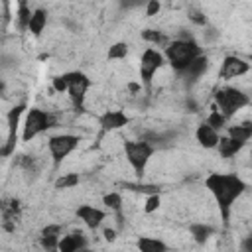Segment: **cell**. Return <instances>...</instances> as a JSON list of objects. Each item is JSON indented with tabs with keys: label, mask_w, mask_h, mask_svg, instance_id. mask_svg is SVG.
Instances as JSON below:
<instances>
[{
	"label": "cell",
	"mask_w": 252,
	"mask_h": 252,
	"mask_svg": "<svg viewBox=\"0 0 252 252\" xmlns=\"http://www.w3.org/2000/svg\"><path fill=\"white\" fill-rule=\"evenodd\" d=\"M51 126H53V116L51 114H47L45 110H39V108H30L28 110V116H26V122H24L22 140L24 142H30L32 138H35L37 134L45 132Z\"/></svg>",
	"instance_id": "obj_5"
},
{
	"label": "cell",
	"mask_w": 252,
	"mask_h": 252,
	"mask_svg": "<svg viewBox=\"0 0 252 252\" xmlns=\"http://www.w3.org/2000/svg\"><path fill=\"white\" fill-rule=\"evenodd\" d=\"M189 230H191V236H193L197 242H205V240H209V236L215 232L213 226H209V224H191Z\"/></svg>",
	"instance_id": "obj_22"
},
{
	"label": "cell",
	"mask_w": 252,
	"mask_h": 252,
	"mask_svg": "<svg viewBox=\"0 0 252 252\" xmlns=\"http://www.w3.org/2000/svg\"><path fill=\"white\" fill-rule=\"evenodd\" d=\"M228 136L246 144L250 138H252V122H242V124H236V126H230L228 128Z\"/></svg>",
	"instance_id": "obj_19"
},
{
	"label": "cell",
	"mask_w": 252,
	"mask_h": 252,
	"mask_svg": "<svg viewBox=\"0 0 252 252\" xmlns=\"http://www.w3.org/2000/svg\"><path fill=\"white\" fill-rule=\"evenodd\" d=\"M104 236H106V240H114V230L106 228V230H104Z\"/></svg>",
	"instance_id": "obj_34"
},
{
	"label": "cell",
	"mask_w": 252,
	"mask_h": 252,
	"mask_svg": "<svg viewBox=\"0 0 252 252\" xmlns=\"http://www.w3.org/2000/svg\"><path fill=\"white\" fill-rule=\"evenodd\" d=\"M77 217L89 226V228H96L102 220H104V213L100 209H94L91 205H83L77 209Z\"/></svg>",
	"instance_id": "obj_14"
},
{
	"label": "cell",
	"mask_w": 252,
	"mask_h": 252,
	"mask_svg": "<svg viewBox=\"0 0 252 252\" xmlns=\"http://www.w3.org/2000/svg\"><path fill=\"white\" fill-rule=\"evenodd\" d=\"M32 10L28 8V4H26V0H20V8H18V24H20V28L22 30H26V28H30V20H32Z\"/></svg>",
	"instance_id": "obj_23"
},
{
	"label": "cell",
	"mask_w": 252,
	"mask_h": 252,
	"mask_svg": "<svg viewBox=\"0 0 252 252\" xmlns=\"http://www.w3.org/2000/svg\"><path fill=\"white\" fill-rule=\"evenodd\" d=\"M205 185L207 189L211 191V195L215 197L219 209H220V217L222 220H228V215H230V205L234 203V199H238L246 185L244 181L234 175V173H211L207 179H205Z\"/></svg>",
	"instance_id": "obj_1"
},
{
	"label": "cell",
	"mask_w": 252,
	"mask_h": 252,
	"mask_svg": "<svg viewBox=\"0 0 252 252\" xmlns=\"http://www.w3.org/2000/svg\"><path fill=\"white\" fill-rule=\"evenodd\" d=\"M215 102H217V108L228 118L232 116L234 112H238L240 108H244L250 98L246 93H242L240 89H234V87H222L217 91L215 94Z\"/></svg>",
	"instance_id": "obj_3"
},
{
	"label": "cell",
	"mask_w": 252,
	"mask_h": 252,
	"mask_svg": "<svg viewBox=\"0 0 252 252\" xmlns=\"http://www.w3.org/2000/svg\"><path fill=\"white\" fill-rule=\"evenodd\" d=\"M158 207H159V195H158V193H152V197H148V201H146L144 211H146V213H152V211H156Z\"/></svg>",
	"instance_id": "obj_29"
},
{
	"label": "cell",
	"mask_w": 252,
	"mask_h": 252,
	"mask_svg": "<svg viewBox=\"0 0 252 252\" xmlns=\"http://www.w3.org/2000/svg\"><path fill=\"white\" fill-rule=\"evenodd\" d=\"M124 152H126V158L130 161V165L134 167V171L138 175L144 173L146 169V163L150 161L152 154H154V146L146 140H138V142H124Z\"/></svg>",
	"instance_id": "obj_4"
},
{
	"label": "cell",
	"mask_w": 252,
	"mask_h": 252,
	"mask_svg": "<svg viewBox=\"0 0 252 252\" xmlns=\"http://www.w3.org/2000/svg\"><path fill=\"white\" fill-rule=\"evenodd\" d=\"M65 79H67V85H69V96H71V102L75 108H83V102H85V96H87V91L91 87V81L87 75L79 73V71H71V73H65Z\"/></svg>",
	"instance_id": "obj_6"
},
{
	"label": "cell",
	"mask_w": 252,
	"mask_h": 252,
	"mask_svg": "<svg viewBox=\"0 0 252 252\" xmlns=\"http://www.w3.org/2000/svg\"><path fill=\"white\" fill-rule=\"evenodd\" d=\"M53 89H55L57 93H63V91H67V89H69L65 75H59V77H55V79H53Z\"/></svg>",
	"instance_id": "obj_30"
},
{
	"label": "cell",
	"mask_w": 252,
	"mask_h": 252,
	"mask_svg": "<svg viewBox=\"0 0 252 252\" xmlns=\"http://www.w3.org/2000/svg\"><path fill=\"white\" fill-rule=\"evenodd\" d=\"M20 217V205L16 199H4L2 201V226L4 230H14Z\"/></svg>",
	"instance_id": "obj_13"
},
{
	"label": "cell",
	"mask_w": 252,
	"mask_h": 252,
	"mask_svg": "<svg viewBox=\"0 0 252 252\" xmlns=\"http://www.w3.org/2000/svg\"><path fill=\"white\" fill-rule=\"evenodd\" d=\"M87 246V240L83 236V232H71L69 236H63L59 240V250L61 252H75Z\"/></svg>",
	"instance_id": "obj_17"
},
{
	"label": "cell",
	"mask_w": 252,
	"mask_h": 252,
	"mask_svg": "<svg viewBox=\"0 0 252 252\" xmlns=\"http://www.w3.org/2000/svg\"><path fill=\"white\" fill-rule=\"evenodd\" d=\"M79 183V175L77 173H67V175H61L57 181H55V187L57 189H71Z\"/></svg>",
	"instance_id": "obj_26"
},
{
	"label": "cell",
	"mask_w": 252,
	"mask_h": 252,
	"mask_svg": "<svg viewBox=\"0 0 252 252\" xmlns=\"http://www.w3.org/2000/svg\"><path fill=\"white\" fill-rule=\"evenodd\" d=\"M128 122H130V118H128L124 112H120V110H108V112H104V114L98 118V124H100V128H102V132L118 130V128L126 126Z\"/></svg>",
	"instance_id": "obj_12"
},
{
	"label": "cell",
	"mask_w": 252,
	"mask_h": 252,
	"mask_svg": "<svg viewBox=\"0 0 252 252\" xmlns=\"http://www.w3.org/2000/svg\"><path fill=\"white\" fill-rule=\"evenodd\" d=\"M163 65V55L156 49H146L142 53V59H140V77L146 85L152 83V77L154 73Z\"/></svg>",
	"instance_id": "obj_8"
},
{
	"label": "cell",
	"mask_w": 252,
	"mask_h": 252,
	"mask_svg": "<svg viewBox=\"0 0 252 252\" xmlns=\"http://www.w3.org/2000/svg\"><path fill=\"white\" fill-rule=\"evenodd\" d=\"M242 248H244V250H248V252H252V234H250V236H246V238L242 240Z\"/></svg>",
	"instance_id": "obj_33"
},
{
	"label": "cell",
	"mask_w": 252,
	"mask_h": 252,
	"mask_svg": "<svg viewBox=\"0 0 252 252\" xmlns=\"http://www.w3.org/2000/svg\"><path fill=\"white\" fill-rule=\"evenodd\" d=\"M59 234H61V224H47L41 230V246L47 250L59 248Z\"/></svg>",
	"instance_id": "obj_16"
},
{
	"label": "cell",
	"mask_w": 252,
	"mask_h": 252,
	"mask_svg": "<svg viewBox=\"0 0 252 252\" xmlns=\"http://www.w3.org/2000/svg\"><path fill=\"white\" fill-rule=\"evenodd\" d=\"M248 69H250V63H246L244 59H240L236 55H228V57H224V61L220 65V77L222 79H234V77L248 73Z\"/></svg>",
	"instance_id": "obj_9"
},
{
	"label": "cell",
	"mask_w": 252,
	"mask_h": 252,
	"mask_svg": "<svg viewBox=\"0 0 252 252\" xmlns=\"http://www.w3.org/2000/svg\"><path fill=\"white\" fill-rule=\"evenodd\" d=\"M201 55V47L189 37V39H175L173 43H169L165 47V57L169 61V65L179 73L181 69H185L195 57Z\"/></svg>",
	"instance_id": "obj_2"
},
{
	"label": "cell",
	"mask_w": 252,
	"mask_h": 252,
	"mask_svg": "<svg viewBox=\"0 0 252 252\" xmlns=\"http://www.w3.org/2000/svg\"><path fill=\"white\" fill-rule=\"evenodd\" d=\"M45 22H47V14H45V10L37 8V10H33V14H32V20H30V28H28V30H30L33 35H39V33L43 32Z\"/></svg>",
	"instance_id": "obj_20"
},
{
	"label": "cell",
	"mask_w": 252,
	"mask_h": 252,
	"mask_svg": "<svg viewBox=\"0 0 252 252\" xmlns=\"http://www.w3.org/2000/svg\"><path fill=\"white\" fill-rule=\"evenodd\" d=\"M207 67H209V59H207L205 55H199V57H195L185 69H181L179 75H181V79H183L185 83H193V81H197V79L207 71Z\"/></svg>",
	"instance_id": "obj_11"
},
{
	"label": "cell",
	"mask_w": 252,
	"mask_h": 252,
	"mask_svg": "<svg viewBox=\"0 0 252 252\" xmlns=\"http://www.w3.org/2000/svg\"><path fill=\"white\" fill-rule=\"evenodd\" d=\"M158 10H159V2H158V0H150V2H148V8H146V14H148V16H154Z\"/></svg>",
	"instance_id": "obj_32"
},
{
	"label": "cell",
	"mask_w": 252,
	"mask_h": 252,
	"mask_svg": "<svg viewBox=\"0 0 252 252\" xmlns=\"http://www.w3.org/2000/svg\"><path fill=\"white\" fill-rule=\"evenodd\" d=\"M126 53H128V45L126 43H114L108 49V59H122V57H126Z\"/></svg>",
	"instance_id": "obj_28"
},
{
	"label": "cell",
	"mask_w": 252,
	"mask_h": 252,
	"mask_svg": "<svg viewBox=\"0 0 252 252\" xmlns=\"http://www.w3.org/2000/svg\"><path fill=\"white\" fill-rule=\"evenodd\" d=\"M150 0H122V6L124 8H138V6H144Z\"/></svg>",
	"instance_id": "obj_31"
},
{
	"label": "cell",
	"mask_w": 252,
	"mask_h": 252,
	"mask_svg": "<svg viewBox=\"0 0 252 252\" xmlns=\"http://www.w3.org/2000/svg\"><path fill=\"white\" fill-rule=\"evenodd\" d=\"M195 136H197V142L203 146V148H215L217 144H219V130H215L209 122H203L199 128H197V132H195Z\"/></svg>",
	"instance_id": "obj_15"
},
{
	"label": "cell",
	"mask_w": 252,
	"mask_h": 252,
	"mask_svg": "<svg viewBox=\"0 0 252 252\" xmlns=\"http://www.w3.org/2000/svg\"><path fill=\"white\" fill-rule=\"evenodd\" d=\"M207 122H209V124H211L215 130H222V128H224V122H226V116H224V114H222V112H220V110L215 106V108H213V112L209 114Z\"/></svg>",
	"instance_id": "obj_25"
},
{
	"label": "cell",
	"mask_w": 252,
	"mask_h": 252,
	"mask_svg": "<svg viewBox=\"0 0 252 252\" xmlns=\"http://www.w3.org/2000/svg\"><path fill=\"white\" fill-rule=\"evenodd\" d=\"M142 37L146 39V41H152V43H156V45H169V41H167V37L161 33V32H158V30H144L142 32Z\"/></svg>",
	"instance_id": "obj_24"
},
{
	"label": "cell",
	"mask_w": 252,
	"mask_h": 252,
	"mask_svg": "<svg viewBox=\"0 0 252 252\" xmlns=\"http://www.w3.org/2000/svg\"><path fill=\"white\" fill-rule=\"evenodd\" d=\"M138 248H140L142 252H163V250H167V246H165L161 240L146 238V236L138 240Z\"/></svg>",
	"instance_id": "obj_21"
},
{
	"label": "cell",
	"mask_w": 252,
	"mask_h": 252,
	"mask_svg": "<svg viewBox=\"0 0 252 252\" xmlns=\"http://www.w3.org/2000/svg\"><path fill=\"white\" fill-rule=\"evenodd\" d=\"M242 146H244L242 142H238V140H234V138H230V136L220 138V140H219V144H217L219 154H220L222 158H230V156H234L236 152H240V148H242Z\"/></svg>",
	"instance_id": "obj_18"
},
{
	"label": "cell",
	"mask_w": 252,
	"mask_h": 252,
	"mask_svg": "<svg viewBox=\"0 0 252 252\" xmlns=\"http://www.w3.org/2000/svg\"><path fill=\"white\" fill-rule=\"evenodd\" d=\"M250 61H252V55H250Z\"/></svg>",
	"instance_id": "obj_35"
},
{
	"label": "cell",
	"mask_w": 252,
	"mask_h": 252,
	"mask_svg": "<svg viewBox=\"0 0 252 252\" xmlns=\"http://www.w3.org/2000/svg\"><path fill=\"white\" fill-rule=\"evenodd\" d=\"M104 205L106 207H110L112 211H116L118 215H120V209H122V197L118 195V193H108V195H104Z\"/></svg>",
	"instance_id": "obj_27"
},
{
	"label": "cell",
	"mask_w": 252,
	"mask_h": 252,
	"mask_svg": "<svg viewBox=\"0 0 252 252\" xmlns=\"http://www.w3.org/2000/svg\"><path fill=\"white\" fill-rule=\"evenodd\" d=\"M22 110H24V104H18V106H14V108L10 110V114H8V140H6L4 148H2V156H4V158H6V156L14 150V146H16V128H18V120H20V116H22Z\"/></svg>",
	"instance_id": "obj_10"
},
{
	"label": "cell",
	"mask_w": 252,
	"mask_h": 252,
	"mask_svg": "<svg viewBox=\"0 0 252 252\" xmlns=\"http://www.w3.org/2000/svg\"><path fill=\"white\" fill-rule=\"evenodd\" d=\"M79 144V138L73 134H61V136H53L49 138V152L53 156V163L59 165Z\"/></svg>",
	"instance_id": "obj_7"
}]
</instances>
